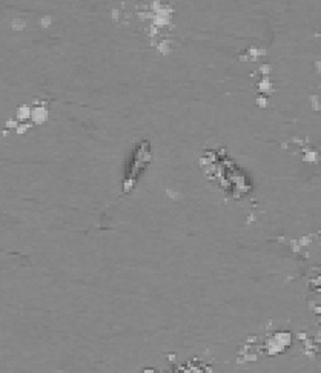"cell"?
<instances>
[{
  "label": "cell",
  "mask_w": 321,
  "mask_h": 373,
  "mask_svg": "<svg viewBox=\"0 0 321 373\" xmlns=\"http://www.w3.org/2000/svg\"><path fill=\"white\" fill-rule=\"evenodd\" d=\"M143 373H155V371H154V370H152V368H148V370H145V371H143Z\"/></svg>",
  "instance_id": "cell-1"
}]
</instances>
